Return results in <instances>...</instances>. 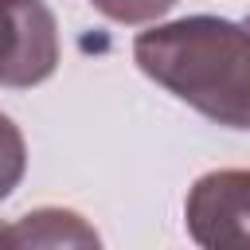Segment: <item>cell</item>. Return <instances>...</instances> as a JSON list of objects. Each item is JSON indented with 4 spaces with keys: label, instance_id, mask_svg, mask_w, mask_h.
I'll return each mask as SVG.
<instances>
[{
    "label": "cell",
    "instance_id": "obj_7",
    "mask_svg": "<svg viewBox=\"0 0 250 250\" xmlns=\"http://www.w3.org/2000/svg\"><path fill=\"white\" fill-rule=\"evenodd\" d=\"M0 250H12V234H8V227H0Z\"/></svg>",
    "mask_w": 250,
    "mask_h": 250
},
{
    "label": "cell",
    "instance_id": "obj_8",
    "mask_svg": "<svg viewBox=\"0 0 250 250\" xmlns=\"http://www.w3.org/2000/svg\"><path fill=\"white\" fill-rule=\"evenodd\" d=\"M242 27H246V31H250V16H246V20H242Z\"/></svg>",
    "mask_w": 250,
    "mask_h": 250
},
{
    "label": "cell",
    "instance_id": "obj_5",
    "mask_svg": "<svg viewBox=\"0 0 250 250\" xmlns=\"http://www.w3.org/2000/svg\"><path fill=\"white\" fill-rule=\"evenodd\" d=\"M23 172H27V145H23V133H20V125H16L8 113H0V203L20 188Z\"/></svg>",
    "mask_w": 250,
    "mask_h": 250
},
{
    "label": "cell",
    "instance_id": "obj_4",
    "mask_svg": "<svg viewBox=\"0 0 250 250\" xmlns=\"http://www.w3.org/2000/svg\"><path fill=\"white\" fill-rule=\"evenodd\" d=\"M12 250H102V234L70 207H35L12 227Z\"/></svg>",
    "mask_w": 250,
    "mask_h": 250
},
{
    "label": "cell",
    "instance_id": "obj_2",
    "mask_svg": "<svg viewBox=\"0 0 250 250\" xmlns=\"http://www.w3.org/2000/svg\"><path fill=\"white\" fill-rule=\"evenodd\" d=\"M184 227L199 250H250V168L203 172L188 188Z\"/></svg>",
    "mask_w": 250,
    "mask_h": 250
},
{
    "label": "cell",
    "instance_id": "obj_3",
    "mask_svg": "<svg viewBox=\"0 0 250 250\" xmlns=\"http://www.w3.org/2000/svg\"><path fill=\"white\" fill-rule=\"evenodd\" d=\"M59 66V23L43 0H0V86L31 90Z\"/></svg>",
    "mask_w": 250,
    "mask_h": 250
},
{
    "label": "cell",
    "instance_id": "obj_1",
    "mask_svg": "<svg viewBox=\"0 0 250 250\" xmlns=\"http://www.w3.org/2000/svg\"><path fill=\"white\" fill-rule=\"evenodd\" d=\"M133 62L223 129H250V31L223 16H184L133 39Z\"/></svg>",
    "mask_w": 250,
    "mask_h": 250
},
{
    "label": "cell",
    "instance_id": "obj_6",
    "mask_svg": "<svg viewBox=\"0 0 250 250\" xmlns=\"http://www.w3.org/2000/svg\"><path fill=\"white\" fill-rule=\"evenodd\" d=\"M105 20L113 23H125V27H137V23H152L160 20L164 12H172L176 0H90Z\"/></svg>",
    "mask_w": 250,
    "mask_h": 250
}]
</instances>
